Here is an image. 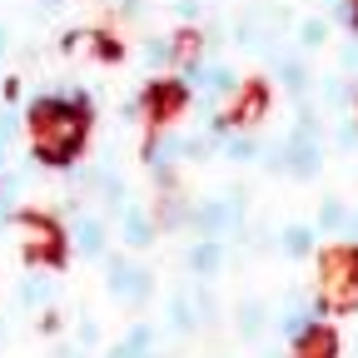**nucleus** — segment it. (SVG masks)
<instances>
[{
	"instance_id": "obj_17",
	"label": "nucleus",
	"mask_w": 358,
	"mask_h": 358,
	"mask_svg": "<svg viewBox=\"0 0 358 358\" xmlns=\"http://www.w3.org/2000/svg\"><path fill=\"white\" fill-rule=\"evenodd\" d=\"M30 289H25V303H40V299H50V284L45 279H25Z\"/></svg>"
},
{
	"instance_id": "obj_18",
	"label": "nucleus",
	"mask_w": 358,
	"mask_h": 358,
	"mask_svg": "<svg viewBox=\"0 0 358 358\" xmlns=\"http://www.w3.org/2000/svg\"><path fill=\"white\" fill-rule=\"evenodd\" d=\"M319 40H324V25L308 20V25H303V45H319Z\"/></svg>"
},
{
	"instance_id": "obj_21",
	"label": "nucleus",
	"mask_w": 358,
	"mask_h": 358,
	"mask_svg": "<svg viewBox=\"0 0 358 358\" xmlns=\"http://www.w3.org/2000/svg\"><path fill=\"white\" fill-rule=\"evenodd\" d=\"M0 50H6V35H0Z\"/></svg>"
},
{
	"instance_id": "obj_15",
	"label": "nucleus",
	"mask_w": 358,
	"mask_h": 358,
	"mask_svg": "<svg viewBox=\"0 0 358 358\" xmlns=\"http://www.w3.org/2000/svg\"><path fill=\"white\" fill-rule=\"evenodd\" d=\"M169 55H174V45H164V40H150V50H145V60H150V65H164Z\"/></svg>"
},
{
	"instance_id": "obj_2",
	"label": "nucleus",
	"mask_w": 358,
	"mask_h": 358,
	"mask_svg": "<svg viewBox=\"0 0 358 358\" xmlns=\"http://www.w3.org/2000/svg\"><path fill=\"white\" fill-rule=\"evenodd\" d=\"M324 299H329L334 308H353V303H358V264H353V259H334V264H329V289H324Z\"/></svg>"
},
{
	"instance_id": "obj_19",
	"label": "nucleus",
	"mask_w": 358,
	"mask_h": 358,
	"mask_svg": "<svg viewBox=\"0 0 358 358\" xmlns=\"http://www.w3.org/2000/svg\"><path fill=\"white\" fill-rule=\"evenodd\" d=\"M229 155H234V159H249L254 145H249V140H229Z\"/></svg>"
},
{
	"instance_id": "obj_13",
	"label": "nucleus",
	"mask_w": 358,
	"mask_h": 358,
	"mask_svg": "<svg viewBox=\"0 0 358 358\" xmlns=\"http://www.w3.org/2000/svg\"><path fill=\"white\" fill-rule=\"evenodd\" d=\"M319 219H324V229H343V219H348V214H343V204H338V199H329Z\"/></svg>"
},
{
	"instance_id": "obj_12",
	"label": "nucleus",
	"mask_w": 358,
	"mask_h": 358,
	"mask_svg": "<svg viewBox=\"0 0 358 358\" xmlns=\"http://www.w3.org/2000/svg\"><path fill=\"white\" fill-rule=\"evenodd\" d=\"M259 319H264V308H259V303H249V308H239V329H244L249 338L259 334Z\"/></svg>"
},
{
	"instance_id": "obj_14",
	"label": "nucleus",
	"mask_w": 358,
	"mask_h": 358,
	"mask_svg": "<svg viewBox=\"0 0 358 358\" xmlns=\"http://www.w3.org/2000/svg\"><path fill=\"white\" fill-rule=\"evenodd\" d=\"M194 324V303L189 299H174V329H189Z\"/></svg>"
},
{
	"instance_id": "obj_7",
	"label": "nucleus",
	"mask_w": 358,
	"mask_h": 358,
	"mask_svg": "<svg viewBox=\"0 0 358 358\" xmlns=\"http://www.w3.org/2000/svg\"><path fill=\"white\" fill-rule=\"evenodd\" d=\"M80 249H85V254H100V249H105V229H100V219H85V224H80Z\"/></svg>"
},
{
	"instance_id": "obj_6",
	"label": "nucleus",
	"mask_w": 358,
	"mask_h": 358,
	"mask_svg": "<svg viewBox=\"0 0 358 358\" xmlns=\"http://www.w3.org/2000/svg\"><path fill=\"white\" fill-rule=\"evenodd\" d=\"M179 100H185V90H179V85H155V90H150V110H155V115H174Z\"/></svg>"
},
{
	"instance_id": "obj_11",
	"label": "nucleus",
	"mask_w": 358,
	"mask_h": 358,
	"mask_svg": "<svg viewBox=\"0 0 358 358\" xmlns=\"http://www.w3.org/2000/svg\"><path fill=\"white\" fill-rule=\"evenodd\" d=\"M284 244H289V254H308V249H313V234H308V229H289Z\"/></svg>"
},
{
	"instance_id": "obj_1",
	"label": "nucleus",
	"mask_w": 358,
	"mask_h": 358,
	"mask_svg": "<svg viewBox=\"0 0 358 358\" xmlns=\"http://www.w3.org/2000/svg\"><path fill=\"white\" fill-rule=\"evenodd\" d=\"M80 140H85V115L75 105H60V100H40L35 105V155L45 164L75 159Z\"/></svg>"
},
{
	"instance_id": "obj_8",
	"label": "nucleus",
	"mask_w": 358,
	"mask_h": 358,
	"mask_svg": "<svg viewBox=\"0 0 358 358\" xmlns=\"http://www.w3.org/2000/svg\"><path fill=\"white\" fill-rule=\"evenodd\" d=\"M259 115H264V90H249V100L234 110V124H254Z\"/></svg>"
},
{
	"instance_id": "obj_4",
	"label": "nucleus",
	"mask_w": 358,
	"mask_h": 358,
	"mask_svg": "<svg viewBox=\"0 0 358 358\" xmlns=\"http://www.w3.org/2000/svg\"><path fill=\"white\" fill-rule=\"evenodd\" d=\"M294 343H299V358H334V334L324 329H303Z\"/></svg>"
},
{
	"instance_id": "obj_9",
	"label": "nucleus",
	"mask_w": 358,
	"mask_h": 358,
	"mask_svg": "<svg viewBox=\"0 0 358 358\" xmlns=\"http://www.w3.org/2000/svg\"><path fill=\"white\" fill-rule=\"evenodd\" d=\"M189 264L199 268V274H209V268L219 264V244H214V239H204V244H199V249L189 254Z\"/></svg>"
},
{
	"instance_id": "obj_10",
	"label": "nucleus",
	"mask_w": 358,
	"mask_h": 358,
	"mask_svg": "<svg viewBox=\"0 0 358 358\" xmlns=\"http://www.w3.org/2000/svg\"><path fill=\"white\" fill-rule=\"evenodd\" d=\"M124 229H129L134 244H150V219H145L140 209H129V214H124Z\"/></svg>"
},
{
	"instance_id": "obj_5",
	"label": "nucleus",
	"mask_w": 358,
	"mask_h": 358,
	"mask_svg": "<svg viewBox=\"0 0 358 358\" xmlns=\"http://www.w3.org/2000/svg\"><path fill=\"white\" fill-rule=\"evenodd\" d=\"M115 294L145 299V294H150V274H145V268H124V264H115Z\"/></svg>"
},
{
	"instance_id": "obj_20",
	"label": "nucleus",
	"mask_w": 358,
	"mask_h": 358,
	"mask_svg": "<svg viewBox=\"0 0 358 358\" xmlns=\"http://www.w3.org/2000/svg\"><path fill=\"white\" fill-rule=\"evenodd\" d=\"M10 140V115H0V145Z\"/></svg>"
},
{
	"instance_id": "obj_3",
	"label": "nucleus",
	"mask_w": 358,
	"mask_h": 358,
	"mask_svg": "<svg viewBox=\"0 0 358 358\" xmlns=\"http://www.w3.org/2000/svg\"><path fill=\"white\" fill-rule=\"evenodd\" d=\"M20 239H25L30 254H45V259H55V254H60V229H55L50 219L25 214V219H20Z\"/></svg>"
},
{
	"instance_id": "obj_16",
	"label": "nucleus",
	"mask_w": 358,
	"mask_h": 358,
	"mask_svg": "<svg viewBox=\"0 0 358 358\" xmlns=\"http://www.w3.org/2000/svg\"><path fill=\"white\" fill-rule=\"evenodd\" d=\"M303 329H313V319H308V313H289V319H284V334H289V338H299Z\"/></svg>"
}]
</instances>
